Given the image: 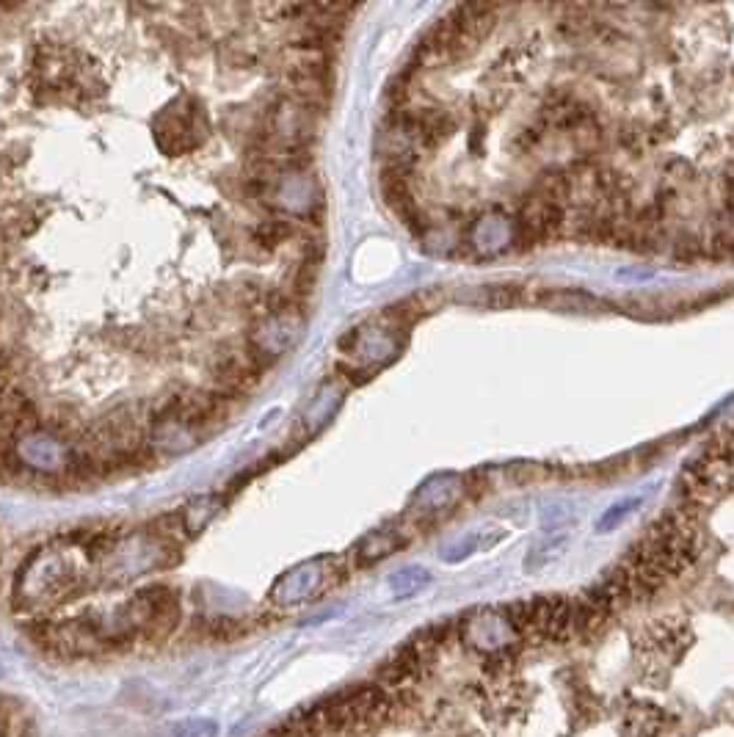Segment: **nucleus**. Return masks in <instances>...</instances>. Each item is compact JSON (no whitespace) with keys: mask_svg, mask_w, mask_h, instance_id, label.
<instances>
[{"mask_svg":"<svg viewBox=\"0 0 734 737\" xmlns=\"http://www.w3.org/2000/svg\"><path fill=\"white\" fill-rule=\"evenodd\" d=\"M81 577V569L72 564L67 550H42L17 577V599H23L25 605H50L67 599L81 586Z\"/></svg>","mask_w":734,"mask_h":737,"instance_id":"nucleus-1","label":"nucleus"},{"mask_svg":"<svg viewBox=\"0 0 734 737\" xmlns=\"http://www.w3.org/2000/svg\"><path fill=\"white\" fill-rule=\"evenodd\" d=\"M207 133H210V122H207L205 105L191 94L177 97L152 122L155 144L166 155H185V152L196 150L207 139Z\"/></svg>","mask_w":734,"mask_h":737,"instance_id":"nucleus-2","label":"nucleus"},{"mask_svg":"<svg viewBox=\"0 0 734 737\" xmlns=\"http://www.w3.org/2000/svg\"><path fill=\"white\" fill-rule=\"evenodd\" d=\"M75 448H69L61 434L53 428L34 426L14 442V459L20 461V470H34L42 475L69 473Z\"/></svg>","mask_w":734,"mask_h":737,"instance_id":"nucleus-3","label":"nucleus"},{"mask_svg":"<svg viewBox=\"0 0 734 737\" xmlns=\"http://www.w3.org/2000/svg\"><path fill=\"white\" fill-rule=\"evenodd\" d=\"M323 580H326V569L323 561H310V564H301L296 569H290L271 591V597L279 605H296L310 599L315 591H321Z\"/></svg>","mask_w":734,"mask_h":737,"instance_id":"nucleus-4","label":"nucleus"},{"mask_svg":"<svg viewBox=\"0 0 734 737\" xmlns=\"http://www.w3.org/2000/svg\"><path fill=\"white\" fill-rule=\"evenodd\" d=\"M299 235L296 221L287 219V216H271V219L257 221V227L252 230V241L265 249V252H274L279 246H285Z\"/></svg>","mask_w":734,"mask_h":737,"instance_id":"nucleus-5","label":"nucleus"},{"mask_svg":"<svg viewBox=\"0 0 734 737\" xmlns=\"http://www.w3.org/2000/svg\"><path fill=\"white\" fill-rule=\"evenodd\" d=\"M403 544H406V539H403V533H398V530H376V533H370V536H365L359 542V547H356V561H359V566L376 564L381 558L395 553Z\"/></svg>","mask_w":734,"mask_h":737,"instance_id":"nucleus-6","label":"nucleus"},{"mask_svg":"<svg viewBox=\"0 0 734 737\" xmlns=\"http://www.w3.org/2000/svg\"><path fill=\"white\" fill-rule=\"evenodd\" d=\"M539 304L547 307H558V310H599V301L588 293H577V290H547L544 296H536Z\"/></svg>","mask_w":734,"mask_h":737,"instance_id":"nucleus-7","label":"nucleus"},{"mask_svg":"<svg viewBox=\"0 0 734 737\" xmlns=\"http://www.w3.org/2000/svg\"><path fill=\"white\" fill-rule=\"evenodd\" d=\"M166 737H218V724L210 718H183L166 726Z\"/></svg>","mask_w":734,"mask_h":737,"instance_id":"nucleus-8","label":"nucleus"}]
</instances>
